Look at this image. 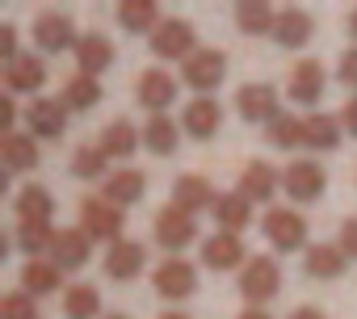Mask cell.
Segmentation results:
<instances>
[{
	"label": "cell",
	"mask_w": 357,
	"mask_h": 319,
	"mask_svg": "<svg viewBox=\"0 0 357 319\" xmlns=\"http://www.w3.org/2000/svg\"><path fill=\"white\" fill-rule=\"evenodd\" d=\"M89 248H93V240L84 235V227H76V231H59V235H55V248H51V260H55L59 269L76 273V269L89 265Z\"/></svg>",
	"instance_id": "19"
},
{
	"label": "cell",
	"mask_w": 357,
	"mask_h": 319,
	"mask_svg": "<svg viewBox=\"0 0 357 319\" xmlns=\"http://www.w3.org/2000/svg\"><path fill=\"white\" fill-rule=\"evenodd\" d=\"M13 118H17V101L13 93H5V101H0V130L5 134H13Z\"/></svg>",
	"instance_id": "43"
},
{
	"label": "cell",
	"mask_w": 357,
	"mask_h": 319,
	"mask_svg": "<svg viewBox=\"0 0 357 319\" xmlns=\"http://www.w3.org/2000/svg\"><path fill=\"white\" fill-rule=\"evenodd\" d=\"M340 252L349 260H357V219H344V227H340Z\"/></svg>",
	"instance_id": "41"
},
{
	"label": "cell",
	"mask_w": 357,
	"mask_h": 319,
	"mask_svg": "<svg viewBox=\"0 0 357 319\" xmlns=\"http://www.w3.org/2000/svg\"><path fill=\"white\" fill-rule=\"evenodd\" d=\"M261 231H265V240H269L278 252H294V248H303V240H307L303 215H294V210H286V206L269 210L265 223H261Z\"/></svg>",
	"instance_id": "6"
},
{
	"label": "cell",
	"mask_w": 357,
	"mask_h": 319,
	"mask_svg": "<svg viewBox=\"0 0 357 319\" xmlns=\"http://www.w3.org/2000/svg\"><path fill=\"white\" fill-rule=\"evenodd\" d=\"M0 319H43L38 306H34V294H9L5 302H0Z\"/></svg>",
	"instance_id": "39"
},
{
	"label": "cell",
	"mask_w": 357,
	"mask_h": 319,
	"mask_svg": "<svg viewBox=\"0 0 357 319\" xmlns=\"http://www.w3.org/2000/svg\"><path fill=\"white\" fill-rule=\"evenodd\" d=\"M236 114L244 122H273L278 118V93L269 84H244L236 93Z\"/></svg>",
	"instance_id": "11"
},
{
	"label": "cell",
	"mask_w": 357,
	"mask_h": 319,
	"mask_svg": "<svg viewBox=\"0 0 357 319\" xmlns=\"http://www.w3.org/2000/svg\"><path fill=\"white\" fill-rule=\"evenodd\" d=\"M349 34H353V42H357V9L349 13Z\"/></svg>",
	"instance_id": "47"
},
{
	"label": "cell",
	"mask_w": 357,
	"mask_h": 319,
	"mask_svg": "<svg viewBox=\"0 0 357 319\" xmlns=\"http://www.w3.org/2000/svg\"><path fill=\"white\" fill-rule=\"evenodd\" d=\"M139 143H143V134H139L135 122H126V118L109 122V130L101 134V151H105V160H126V155H135Z\"/></svg>",
	"instance_id": "29"
},
{
	"label": "cell",
	"mask_w": 357,
	"mask_h": 319,
	"mask_svg": "<svg viewBox=\"0 0 357 319\" xmlns=\"http://www.w3.org/2000/svg\"><path fill=\"white\" fill-rule=\"evenodd\" d=\"M278 185H282V177L265 164V160H252V164L244 169V177H240V194L248 202H269L278 194Z\"/></svg>",
	"instance_id": "22"
},
{
	"label": "cell",
	"mask_w": 357,
	"mask_h": 319,
	"mask_svg": "<svg viewBox=\"0 0 357 319\" xmlns=\"http://www.w3.org/2000/svg\"><path fill=\"white\" fill-rule=\"evenodd\" d=\"M340 126H344V130H349V134L357 139V97H353V101H349V105L340 109Z\"/></svg>",
	"instance_id": "44"
},
{
	"label": "cell",
	"mask_w": 357,
	"mask_h": 319,
	"mask_svg": "<svg viewBox=\"0 0 357 319\" xmlns=\"http://www.w3.org/2000/svg\"><path fill=\"white\" fill-rule=\"evenodd\" d=\"M344 260H349V256H344L336 244H311V248H307V256H303L307 273H311V277H319V281L340 277V273H344Z\"/></svg>",
	"instance_id": "25"
},
{
	"label": "cell",
	"mask_w": 357,
	"mask_h": 319,
	"mask_svg": "<svg viewBox=\"0 0 357 319\" xmlns=\"http://www.w3.org/2000/svg\"><path fill=\"white\" fill-rule=\"evenodd\" d=\"M97 311H101L97 286H68V294H63V315L68 319H97Z\"/></svg>",
	"instance_id": "34"
},
{
	"label": "cell",
	"mask_w": 357,
	"mask_h": 319,
	"mask_svg": "<svg viewBox=\"0 0 357 319\" xmlns=\"http://www.w3.org/2000/svg\"><path fill=\"white\" fill-rule=\"evenodd\" d=\"M336 143H340V122H336V118H328V114L303 118V147H311V151H332Z\"/></svg>",
	"instance_id": "32"
},
{
	"label": "cell",
	"mask_w": 357,
	"mask_h": 319,
	"mask_svg": "<svg viewBox=\"0 0 357 319\" xmlns=\"http://www.w3.org/2000/svg\"><path fill=\"white\" fill-rule=\"evenodd\" d=\"M13 210H17L22 223H51L55 202H51V194L43 185H22V194L13 198Z\"/></svg>",
	"instance_id": "30"
},
{
	"label": "cell",
	"mask_w": 357,
	"mask_h": 319,
	"mask_svg": "<svg viewBox=\"0 0 357 319\" xmlns=\"http://www.w3.org/2000/svg\"><path fill=\"white\" fill-rule=\"evenodd\" d=\"M105 273L114 281H135L143 273V244L139 240H118L105 256Z\"/></svg>",
	"instance_id": "20"
},
{
	"label": "cell",
	"mask_w": 357,
	"mask_h": 319,
	"mask_svg": "<svg viewBox=\"0 0 357 319\" xmlns=\"http://www.w3.org/2000/svg\"><path fill=\"white\" fill-rule=\"evenodd\" d=\"M336 76H340V84H344V88H357V47L340 55V68H336Z\"/></svg>",
	"instance_id": "40"
},
{
	"label": "cell",
	"mask_w": 357,
	"mask_h": 319,
	"mask_svg": "<svg viewBox=\"0 0 357 319\" xmlns=\"http://www.w3.org/2000/svg\"><path fill=\"white\" fill-rule=\"evenodd\" d=\"M194 235H198L194 215H185L181 206H164V210L155 215V240H160V248L181 252V248H190V244H194Z\"/></svg>",
	"instance_id": "8"
},
{
	"label": "cell",
	"mask_w": 357,
	"mask_h": 319,
	"mask_svg": "<svg viewBox=\"0 0 357 319\" xmlns=\"http://www.w3.org/2000/svg\"><path fill=\"white\" fill-rule=\"evenodd\" d=\"M76 63H80V76H101L114 63V42L105 34H84L76 42Z\"/></svg>",
	"instance_id": "21"
},
{
	"label": "cell",
	"mask_w": 357,
	"mask_h": 319,
	"mask_svg": "<svg viewBox=\"0 0 357 319\" xmlns=\"http://www.w3.org/2000/svg\"><path fill=\"white\" fill-rule=\"evenodd\" d=\"M47 84V63L38 55H17L9 68H5V88L17 97V93H34Z\"/></svg>",
	"instance_id": "18"
},
{
	"label": "cell",
	"mask_w": 357,
	"mask_h": 319,
	"mask_svg": "<svg viewBox=\"0 0 357 319\" xmlns=\"http://www.w3.org/2000/svg\"><path fill=\"white\" fill-rule=\"evenodd\" d=\"M59 281H63V269H59L55 260H30V265L22 269V286H26L30 294H55Z\"/></svg>",
	"instance_id": "33"
},
{
	"label": "cell",
	"mask_w": 357,
	"mask_h": 319,
	"mask_svg": "<svg viewBox=\"0 0 357 319\" xmlns=\"http://www.w3.org/2000/svg\"><path fill=\"white\" fill-rule=\"evenodd\" d=\"M311 13H303V9H282L278 13V30H273V38L286 47V51H298V47H307V38H311Z\"/></svg>",
	"instance_id": "24"
},
{
	"label": "cell",
	"mask_w": 357,
	"mask_h": 319,
	"mask_svg": "<svg viewBox=\"0 0 357 319\" xmlns=\"http://www.w3.org/2000/svg\"><path fill=\"white\" fill-rule=\"evenodd\" d=\"M139 101L151 109V114H164L172 101H176V80L164 72V68H147L139 76Z\"/></svg>",
	"instance_id": "15"
},
{
	"label": "cell",
	"mask_w": 357,
	"mask_h": 319,
	"mask_svg": "<svg viewBox=\"0 0 357 319\" xmlns=\"http://www.w3.org/2000/svg\"><path fill=\"white\" fill-rule=\"evenodd\" d=\"M269 143H273V147H298V143H303V118L278 114V118L269 122Z\"/></svg>",
	"instance_id": "37"
},
{
	"label": "cell",
	"mask_w": 357,
	"mask_h": 319,
	"mask_svg": "<svg viewBox=\"0 0 357 319\" xmlns=\"http://www.w3.org/2000/svg\"><path fill=\"white\" fill-rule=\"evenodd\" d=\"M151 286H155V294L160 298H190L194 290H198V269L190 265V260H181V256H168L155 273H151Z\"/></svg>",
	"instance_id": "5"
},
{
	"label": "cell",
	"mask_w": 357,
	"mask_h": 319,
	"mask_svg": "<svg viewBox=\"0 0 357 319\" xmlns=\"http://www.w3.org/2000/svg\"><path fill=\"white\" fill-rule=\"evenodd\" d=\"M0 155H5V173L38 169V143H34V134H5Z\"/></svg>",
	"instance_id": "26"
},
{
	"label": "cell",
	"mask_w": 357,
	"mask_h": 319,
	"mask_svg": "<svg viewBox=\"0 0 357 319\" xmlns=\"http://www.w3.org/2000/svg\"><path fill=\"white\" fill-rule=\"evenodd\" d=\"M223 76H227V55L215 51V47H202V51H194V55L181 63V80H185L190 88H198V97H211V93L223 84Z\"/></svg>",
	"instance_id": "1"
},
{
	"label": "cell",
	"mask_w": 357,
	"mask_h": 319,
	"mask_svg": "<svg viewBox=\"0 0 357 319\" xmlns=\"http://www.w3.org/2000/svg\"><path fill=\"white\" fill-rule=\"evenodd\" d=\"M118 22L130 34H155V26L164 17H160V9L151 5V0H122V5H118Z\"/></svg>",
	"instance_id": "27"
},
{
	"label": "cell",
	"mask_w": 357,
	"mask_h": 319,
	"mask_svg": "<svg viewBox=\"0 0 357 319\" xmlns=\"http://www.w3.org/2000/svg\"><path fill=\"white\" fill-rule=\"evenodd\" d=\"M26 122H30V134H34V139H59L63 126H68V105H63V97H34L30 109H26Z\"/></svg>",
	"instance_id": "10"
},
{
	"label": "cell",
	"mask_w": 357,
	"mask_h": 319,
	"mask_svg": "<svg viewBox=\"0 0 357 319\" xmlns=\"http://www.w3.org/2000/svg\"><path fill=\"white\" fill-rule=\"evenodd\" d=\"M101 101V80L97 76H72L63 84V105L68 109H93Z\"/></svg>",
	"instance_id": "35"
},
{
	"label": "cell",
	"mask_w": 357,
	"mask_h": 319,
	"mask_svg": "<svg viewBox=\"0 0 357 319\" xmlns=\"http://www.w3.org/2000/svg\"><path fill=\"white\" fill-rule=\"evenodd\" d=\"M72 173H76L80 181H97V177L105 173V151H101V147H80V151L72 155Z\"/></svg>",
	"instance_id": "38"
},
{
	"label": "cell",
	"mask_w": 357,
	"mask_h": 319,
	"mask_svg": "<svg viewBox=\"0 0 357 319\" xmlns=\"http://www.w3.org/2000/svg\"><path fill=\"white\" fill-rule=\"evenodd\" d=\"M324 185H328V177H324V169L315 160H294V164H286V173H282V189L294 202H315L324 194Z\"/></svg>",
	"instance_id": "9"
},
{
	"label": "cell",
	"mask_w": 357,
	"mask_h": 319,
	"mask_svg": "<svg viewBox=\"0 0 357 319\" xmlns=\"http://www.w3.org/2000/svg\"><path fill=\"white\" fill-rule=\"evenodd\" d=\"M244 244H240V235H227V231H219V235H211V240H202V265L206 269H219V273H227V269H236V265H244Z\"/></svg>",
	"instance_id": "17"
},
{
	"label": "cell",
	"mask_w": 357,
	"mask_h": 319,
	"mask_svg": "<svg viewBox=\"0 0 357 319\" xmlns=\"http://www.w3.org/2000/svg\"><path fill=\"white\" fill-rule=\"evenodd\" d=\"M105 319H130V315H105Z\"/></svg>",
	"instance_id": "49"
},
{
	"label": "cell",
	"mask_w": 357,
	"mask_h": 319,
	"mask_svg": "<svg viewBox=\"0 0 357 319\" xmlns=\"http://www.w3.org/2000/svg\"><path fill=\"white\" fill-rule=\"evenodd\" d=\"M76 42H80L76 38V22L68 13H38L34 17V47L38 51H51V55L68 51V47L76 51Z\"/></svg>",
	"instance_id": "7"
},
{
	"label": "cell",
	"mask_w": 357,
	"mask_h": 319,
	"mask_svg": "<svg viewBox=\"0 0 357 319\" xmlns=\"http://www.w3.org/2000/svg\"><path fill=\"white\" fill-rule=\"evenodd\" d=\"M160 319H190V315H185V311H164Z\"/></svg>",
	"instance_id": "48"
},
{
	"label": "cell",
	"mask_w": 357,
	"mask_h": 319,
	"mask_svg": "<svg viewBox=\"0 0 357 319\" xmlns=\"http://www.w3.org/2000/svg\"><path fill=\"white\" fill-rule=\"evenodd\" d=\"M198 38H194V26L185 22V17H164L160 26H155V34H151V55L155 59H190L198 47H194Z\"/></svg>",
	"instance_id": "2"
},
{
	"label": "cell",
	"mask_w": 357,
	"mask_h": 319,
	"mask_svg": "<svg viewBox=\"0 0 357 319\" xmlns=\"http://www.w3.org/2000/svg\"><path fill=\"white\" fill-rule=\"evenodd\" d=\"M324 84H328V76H324V63H319V59L294 63V72H290V101L315 105V101L324 97Z\"/></svg>",
	"instance_id": "13"
},
{
	"label": "cell",
	"mask_w": 357,
	"mask_h": 319,
	"mask_svg": "<svg viewBox=\"0 0 357 319\" xmlns=\"http://www.w3.org/2000/svg\"><path fill=\"white\" fill-rule=\"evenodd\" d=\"M143 189H147V177H143L139 169H118V173H109V177H105L101 198H105V202H114V206L122 210V206H135V202L143 198Z\"/></svg>",
	"instance_id": "16"
},
{
	"label": "cell",
	"mask_w": 357,
	"mask_h": 319,
	"mask_svg": "<svg viewBox=\"0 0 357 319\" xmlns=\"http://www.w3.org/2000/svg\"><path fill=\"white\" fill-rule=\"evenodd\" d=\"M219 122H223V109H219L215 97H194L185 105V114H181V130L190 139H211L219 130Z\"/></svg>",
	"instance_id": "14"
},
{
	"label": "cell",
	"mask_w": 357,
	"mask_h": 319,
	"mask_svg": "<svg viewBox=\"0 0 357 319\" xmlns=\"http://www.w3.org/2000/svg\"><path fill=\"white\" fill-rule=\"evenodd\" d=\"M143 143H147L155 155H172L176 143H181V126H176L168 114H151L147 126H143Z\"/></svg>",
	"instance_id": "31"
},
{
	"label": "cell",
	"mask_w": 357,
	"mask_h": 319,
	"mask_svg": "<svg viewBox=\"0 0 357 319\" xmlns=\"http://www.w3.org/2000/svg\"><path fill=\"white\" fill-rule=\"evenodd\" d=\"M219 198H215V185L206 181V177H198V173H185V177H176V185H172V206H181L185 215H198V210H206V206H215Z\"/></svg>",
	"instance_id": "12"
},
{
	"label": "cell",
	"mask_w": 357,
	"mask_h": 319,
	"mask_svg": "<svg viewBox=\"0 0 357 319\" xmlns=\"http://www.w3.org/2000/svg\"><path fill=\"white\" fill-rule=\"evenodd\" d=\"M236 319H273V315H269L265 306H248V311H240Z\"/></svg>",
	"instance_id": "46"
},
{
	"label": "cell",
	"mask_w": 357,
	"mask_h": 319,
	"mask_svg": "<svg viewBox=\"0 0 357 319\" xmlns=\"http://www.w3.org/2000/svg\"><path fill=\"white\" fill-rule=\"evenodd\" d=\"M215 223L227 231V235H240L248 223H252V202L236 189V194H223L219 202H215Z\"/></svg>",
	"instance_id": "23"
},
{
	"label": "cell",
	"mask_w": 357,
	"mask_h": 319,
	"mask_svg": "<svg viewBox=\"0 0 357 319\" xmlns=\"http://www.w3.org/2000/svg\"><path fill=\"white\" fill-rule=\"evenodd\" d=\"M278 290H282V269H278L269 256H252V260L244 265V273H240V294L248 298V306L269 302Z\"/></svg>",
	"instance_id": "3"
},
{
	"label": "cell",
	"mask_w": 357,
	"mask_h": 319,
	"mask_svg": "<svg viewBox=\"0 0 357 319\" xmlns=\"http://www.w3.org/2000/svg\"><path fill=\"white\" fill-rule=\"evenodd\" d=\"M55 235H59V231H51V223H17V244H22V252L34 256V260L55 248Z\"/></svg>",
	"instance_id": "36"
},
{
	"label": "cell",
	"mask_w": 357,
	"mask_h": 319,
	"mask_svg": "<svg viewBox=\"0 0 357 319\" xmlns=\"http://www.w3.org/2000/svg\"><path fill=\"white\" fill-rule=\"evenodd\" d=\"M236 26L244 34H273L278 30V9H269L265 0H240L236 5Z\"/></svg>",
	"instance_id": "28"
},
{
	"label": "cell",
	"mask_w": 357,
	"mask_h": 319,
	"mask_svg": "<svg viewBox=\"0 0 357 319\" xmlns=\"http://www.w3.org/2000/svg\"><path fill=\"white\" fill-rule=\"evenodd\" d=\"M0 59H5V63L17 59V30H13V26L0 30Z\"/></svg>",
	"instance_id": "42"
},
{
	"label": "cell",
	"mask_w": 357,
	"mask_h": 319,
	"mask_svg": "<svg viewBox=\"0 0 357 319\" xmlns=\"http://www.w3.org/2000/svg\"><path fill=\"white\" fill-rule=\"evenodd\" d=\"M80 223H84V235L89 240H105L109 248L122 240V210L105 198H89L80 206Z\"/></svg>",
	"instance_id": "4"
},
{
	"label": "cell",
	"mask_w": 357,
	"mask_h": 319,
	"mask_svg": "<svg viewBox=\"0 0 357 319\" xmlns=\"http://www.w3.org/2000/svg\"><path fill=\"white\" fill-rule=\"evenodd\" d=\"M290 319H324V311H319V306H294Z\"/></svg>",
	"instance_id": "45"
}]
</instances>
